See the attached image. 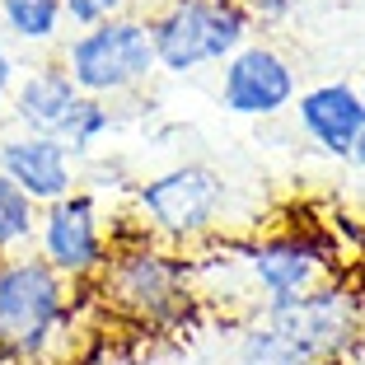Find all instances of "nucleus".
Returning a JSON list of instances; mask_svg holds the SVG:
<instances>
[{
	"mask_svg": "<svg viewBox=\"0 0 365 365\" xmlns=\"http://www.w3.org/2000/svg\"><path fill=\"white\" fill-rule=\"evenodd\" d=\"M230 182L211 164H173L164 173L131 182V211L160 244L197 248L220 230Z\"/></svg>",
	"mask_w": 365,
	"mask_h": 365,
	"instance_id": "nucleus-4",
	"label": "nucleus"
},
{
	"mask_svg": "<svg viewBox=\"0 0 365 365\" xmlns=\"http://www.w3.org/2000/svg\"><path fill=\"white\" fill-rule=\"evenodd\" d=\"M14 80H19V66H14L10 43L0 38V118L10 113V94H14Z\"/></svg>",
	"mask_w": 365,
	"mask_h": 365,
	"instance_id": "nucleus-19",
	"label": "nucleus"
},
{
	"mask_svg": "<svg viewBox=\"0 0 365 365\" xmlns=\"http://www.w3.org/2000/svg\"><path fill=\"white\" fill-rule=\"evenodd\" d=\"M295 122H300V131L319 145L323 155L351 160L356 136L365 131L361 89L346 85V80H328V85L300 89V98H295Z\"/></svg>",
	"mask_w": 365,
	"mask_h": 365,
	"instance_id": "nucleus-11",
	"label": "nucleus"
},
{
	"mask_svg": "<svg viewBox=\"0 0 365 365\" xmlns=\"http://www.w3.org/2000/svg\"><path fill=\"white\" fill-rule=\"evenodd\" d=\"M113 103L108 98H89V94H80V103L71 108V118H66V127H61V145L71 150V160H89V155L98 150V140L113 131Z\"/></svg>",
	"mask_w": 365,
	"mask_h": 365,
	"instance_id": "nucleus-15",
	"label": "nucleus"
},
{
	"mask_svg": "<svg viewBox=\"0 0 365 365\" xmlns=\"http://www.w3.org/2000/svg\"><path fill=\"white\" fill-rule=\"evenodd\" d=\"M33 253L47 258L66 281H98V272L113 258V239H108V220H103V197L76 187L66 192L61 202L43 206L38 215V239H33Z\"/></svg>",
	"mask_w": 365,
	"mask_h": 365,
	"instance_id": "nucleus-7",
	"label": "nucleus"
},
{
	"mask_svg": "<svg viewBox=\"0 0 365 365\" xmlns=\"http://www.w3.org/2000/svg\"><path fill=\"white\" fill-rule=\"evenodd\" d=\"M300 98V76L281 47L248 43L220 66V108L235 118L272 122Z\"/></svg>",
	"mask_w": 365,
	"mask_h": 365,
	"instance_id": "nucleus-9",
	"label": "nucleus"
},
{
	"mask_svg": "<svg viewBox=\"0 0 365 365\" xmlns=\"http://www.w3.org/2000/svg\"><path fill=\"white\" fill-rule=\"evenodd\" d=\"M76 328V281L38 253L0 258V356L43 365Z\"/></svg>",
	"mask_w": 365,
	"mask_h": 365,
	"instance_id": "nucleus-2",
	"label": "nucleus"
},
{
	"mask_svg": "<svg viewBox=\"0 0 365 365\" xmlns=\"http://www.w3.org/2000/svg\"><path fill=\"white\" fill-rule=\"evenodd\" d=\"M38 215H43V206L33 202L19 182H10L0 173V258L29 253L33 239H38Z\"/></svg>",
	"mask_w": 365,
	"mask_h": 365,
	"instance_id": "nucleus-14",
	"label": "nucleus"
},
{
	"mask_svg": "<svg viewBox=\"0 0 365 365\" xmlns=\"http://www.w3.org/2000/svg\"><path fill=\"white\" fill-rule=\"evenodd\" d=\"M351 164H356V169H365V131L356 136V145H351Z\"/></svg>",
	"mask_w": 365,
	"mask_h": 365,
	"instance_id": "nucleus-20",
	"label": "nucleus"
},
{
	"mask_svg": "<svg viewBox=\"0 0 365 365\" xmlns=\"http://www.w3.org/2000/svg\"><path fill=\"white\" fill-rule=\"evenodd\" d=\"M314 356L300 351L281 328H272L267 319H253L239 333V346H235V365H309Z\"/></svg>",
	"mask_w": 365,
	"mask_h": 365,
	"instance_id": "nucleus-16",
	"label": "nucleus"
},
{
	"mask_svg": "<svg viewBox=\"0 0 365 365\" xmlns=\"http://www.w3.org/2000/svg\"><path fill=\"white\" fill-rule=\"evenodd\" d=\"M61 10H66V29H94V24L131 14L136 0H61Z\"/></svg>",
	"mask_w": 365,
	"mask_h": 365,
	"instance_id": "nucleus-17",
	"label": "nucleus"
},
{
	"mask_svg": "<svg viewBox=\"0 0 365 365\" xmlns=\"http://www.w3.org/2000/svg\"><path fill=\"white\" fill-rule=\"evenodd\" d=\"M0 29L24 47H61L66 10L61 0H0Z\"/></svg>",
	"mask_w": 365,
	"mask_h": 365,
	"instance_id": "nucleus-13",
	"label": "nucleus"
},
{
	"mask_svg": "<svg viewBox=\"0 0 365 365\" xmlns=\"http://www.w3.org/2000/svg\"><path fill=\"white\" fill-rule=\"evenodd\" d=\"M309 365H346V356H314Z\"/></svg>",
	"mask_w": 365,
	"mask_h": 365,
	"instance_id": "nucleus-21",
	"label": "nucleus"
},
{
	"mask_svg": "<svg viewBox=\"0 0 365 365\" xmlns=\"http://www.w3.org/2000/svg\"><path fill=\"white\" fill-rule=\"evenodd\" d=\"M258 319L281 328L290 342L309 356H351V346L361 342V328H365L361 295L346 281H333V277L319 281L304 295H295V300L258 304Z\"/></svg>",
	"mask_w": 365,
	"mask_h": 365,
	"instance_id": "nucleus-8",
	"label": "nucleus"
},
{
	"mask_svg": "<svg viewBox=\"0 0 365 365\" xmlns=\"http://www.w3.org/2000/svg\"><path fill=\"white\" fill-rule=\"evenodd\" d=\"M155 5H164V0H150V10H155Z\"/></svg>",
	"mask_w": 365,
	"mask_h": 365,
	"instance_id": "nucleus-23",
	"label": "nucleus"
},
{
	"mask_svg": "<svg viewBox=\"0 0 365 365\" xmlns=\"http://www.w3.org/2000/svg\"><path fill=\"white\" fill-rule=\"evenodd\" d=\"M333 258H337L333 235H323L314 225H281L244 239L235 262L244 267L248 286L258 290V304H267V300H295L319 281H328Z\"/></svg>",
	"mask_w": 365,
	"mask_h": 365,
	"instance_id": "nucleus-6",
	"label": "nucleus"
},
{
	"mask_svg": "<svg viewBox=\"0 0 365 365\" xmlns=\"http://www.w3.org/2000/svg\"><path fill=\"white\" fill-rule=\"evenodd\" d=\"M122 220L127 225H108L113 258L98 272L103 304H113L122 319L145 323V328H178V323H187V314L197 304L192 262L182 258V248L160 244L136 220V211L122 215Z\"/></svg>",
	"mask_w": 365,
	"mask_h": 365,
	"instance_id": "nucleus-1",
	"label": "nucleus"
},
{
	"mask_svg": "<svg viewBox=\"0 0 365 365\" xmlns=\"http://www.w3.org/2000/svg\"><path fill=\"white\" fill-rule=\"evenodd\" d=\"M80 103V85L71 80L56 56L38 61L33 71H24L14 80V94H10V122L19 131H38V136H61L71 108Z\"/></svg>",
	"mask_w": 365,
	"mask_h": 365,
	"instance_id": "nucleus-12",
	"label": "nucleus"
},
{
	"mask_svg": "<svg viewBox=\"0 0 365 365\" xmlns=\"http://www.w3.org/2000/svg\"><path fill=\"white\" fill-rule=\"evenodd\" d=\"M0 173L19 182L38 206L61 202L66 192L80 187V164L71 160L56 136H38V131H5L0 136Z\"/></svg>",
	"mask_w": 365,
	"mask_h": 365,
	"instance_id": "nucleus-10",
	"label": "nucleus"
},
{
	"mask_svg": "<svg viewBox=\"0 0 365 365\" xmlns=\"http://www.w3.org/2000/svg\"><path fill=\"white\" fill-rule=\"evenodd\" d=\"M356 89H361V103H365V80H361V85H356Z\"/></svg>",
	"mask_w": 365,
	"mask_h": 365,
	"instance_id": "nucleus-22",
	"label": "nucleus"
},
{
	"mask_svg": "<svg viewBox=\"0 0 365 365\" xmlns=\"http://www.w3.org/2000/svg\"><path fill=\"white\" fill-rule=\"evenodd\" d=\"M244 5L253 14V24H286L300 0H244Z\"/></svg>",
	"mask_w": 365,
	"mask_h": 365,
	"instance_id": "nucleus-18",
	"label": "nucleus"
},
{
	"mask_svg": "<svg viewBox=\"0 0 365 365\" xmlns=\"http://www.w3.org/2000/svg\"><path fill=\"white\" fill-rule=\"evenodd\" d=\"M150 19V38L160 52V71L192 76L202 66H225L239 47L253 43V14L244 0H164Z\"/></svg>",
	"mask_w": 365,
	"mask_h": 365,
	"instance_id": "nucleus-5",
	"label": "nucleus"
},
{
	"mask_svg": "<svg viewBox=\"0 0 365 365\" xmlns=\"http://www.w3.org/2000/svg\"><path fill=\"white\" fill-rule=\"evenodd\" d=\"M56 61L71 71V80L80 85V94L89 98H131L160 76V52L150 38V19L140 10L122 14V19L94 24V29H76L71 38H61Z\"/></svg>",
	"mask_w": 365,
	"mask_h": 365,
	"instance_id": "nucleus-3",
	"label": "nucleus"
}]
</instances>
